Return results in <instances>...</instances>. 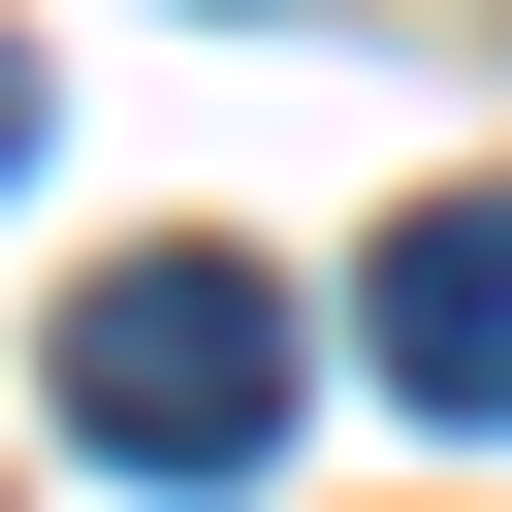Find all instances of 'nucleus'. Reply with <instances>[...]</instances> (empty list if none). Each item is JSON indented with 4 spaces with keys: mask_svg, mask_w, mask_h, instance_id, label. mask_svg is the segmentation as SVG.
Segmentation results:
<instances>
[{
    "mask_svg": "<svg viewBox=\"0 0 512 512\" xmlns=\"http://www.w3.org/2000/svg\"><path fill=\"white\" fill-rule=\"evenodd\" d=\"M64 448H96V480H256V448H288V288H256V256H96Z\"/></svg>",
    "mask_w": 512,
    "mask_h": 512,
    "instance_id": "obj_1",
    "label": "nucleus"
},
{
    "mask_svg": "<svg viewBox=\"0 0 512 512\" xmlns=\"http://www.w3.org/2000/svg\"><path fill=\"white\" fill-rule=\"evenodd\" d=\"M352 352H384L448 448H512V192H416V224L352 256Z\"/></svg>",
    "mask_w": 512,
    "mask_h": 512,
    "instance_id": "obj_2",
    "label": "nucleus"
},
{
    "mask_svg": "<svg viewBox=\"0 0 512 512\" xmlns=\"http://www.w3.org/2000/svg\"><path fill=\"white\" fill-rule=\"evenodd\" d=\"M0 192H32V64H0Z\"/></svg>",
    "mask_w": 512,
    "mask_h": 512,
    "instance_id": "obj_3",
    "label": "nucleus"
}]
</instances>
